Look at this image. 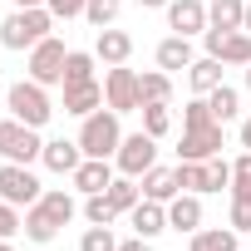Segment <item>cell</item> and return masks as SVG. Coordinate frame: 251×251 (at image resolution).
<instances>
[{"label":"cell","mask_w":251,"mask_h":251,"mask_svg":"<svg viewBox=\"0 0 251 251\" xmlns=\"http://www.w3.org/2000/svg\"><path fill=\"white\" fill-rule=\"evenodd\" d=\"M84 217H89V226H113V202H108V192H94V197H84Z\"/></svg>","instance_id":"30"},{"label":"cell","mask_w":251,"mask_h":251,"mask_svg":"<svg viewBox=\"0 0 251 251\" xmlns=\"http://www.w3.org/2000/svg\"><path fill=\"white\" fill-rule=\"evenodd\" d=\"M79 251H118V241H113V226H89V231L79 236Z\"/></svg>","instance_id":"32"},{"label":"cell","mask_w":251,"mask_h":251,"mask_svg":"<svg viewBox=\"0 0 251 251\" xmlns=\"http://www.w3.org/2000/svg\"><path fill=\"white\" fill-rule=\"evenodd\" d=\"M236 231H251V192H231V222Z\"/></svg>","instance_id":"34"},{"label":"cell","mask_w":251,"mask_h":251,"mask_svg":"<svg viewBox=\"0 0 251 251\" xmlns=\"http://www.w3.org/2000/svg\"><path fill=\"white\" fill-rule=\"evenodd\" d=\"M138 99H143V103H168V99H173V74H168V69L138 74Z\"/></svg>","instance_id":"24"},{"label":"cell","mask_w":251,"mask_h":251,"mask_svg":"<svg viewBox=\"0 0 251 251\" xmlns=\"http://www.w3.org/2000/svg\"><path fill=\"white\" fill-rule=\"evenodd\" d=\"M5 108H10V118L30 123V128H45V123L54 118V103H50L45 84H35V79H20V84H10V89H5Z\"/></svg>","instance_id":"5"},{"label":"cell","mask_w":251,"mask_h":251,"mask_svg":"<svg viewBox=\"0 0 251 251\" xmlns=\"http://www.w3.org/2000/svg\"><path fill=\"white\" fill-rule=\"evenodd\" d=\"M118 143H123V128H118V113L103 103V108H94L89 118H84V128H79V148H84V158H113L118 153Z\"/></svg>","instance_id":"3"},{"label":"cell","mask_w":251,"mask_h":251,"mask_svg":"<svg viewBox=\"0 0 251 251\" xmlns=\"http://www.w3.org/2000/svg\"><path fill=\"white\" fill-rule=\"evenodd\" d=\"M241 30H246V35H251V0H246V20H241Z\"/></svg>","instance_id":"42"},{"label":"cell","mask_w":251,"mask_h":251,"mask_svg":"<svg viewBox=\"0 0 251 251\" xmlns=\"http://www.w3.org/2000/svg\"><path fill=\"white\" fill-rule=\"evenodd\" d=\"M246 89H251V64H246Z\"/></svg>","instance_id":"44"},{"label":"cell","mask_w":251,"mask_h":251,"mask_svg":"<svg viewBox=\"0 0 251 251\" xmlns=\"http://www.w3.org/2000/svg\"><path fill=\"white\" fill-rule=\"evenodd\" d=\"M138 113H143V133H153V138H163L173 128V108L168 103H143Z\"/></svg>","instance_id":"29"},{"label":"cell","mask_w":251,"mask_h":251,"mask_svg":"<svg viewBox=\"0 0 251 251\" xmlns=\"http://www.w3.org/2000/svg\"><path fill=\"white\" fill-rule=\"evenodd\" d=\"M94 108H103V84H99V79H89V84H64V113L89 118Z\"/></svg>","instance_id":"15"},{"label":"cell","mask_w":251,"mask_h":251,"mask_svg":"<svg viewBox=\"0 0 251 251\" xmlns=\"http://www.w3.org/2000/svg\"><path fill=\"white\" fill-rule=\"evenodd\" d=\"M94 54L103 59V64H128V54H133V35H123V30H99V40H94Z\"/></svg>","instance_id":"19"},{"label":"cell","mask_w":251,"mask_h":251,"mask_svg":"<svg viewBox=\"0 0 251 251\" xmlns=\"http://www.w3.org/2000/svg\"><path fill=\"white\" fill-rule=\"evenodd\" d=\"M128 226H133V236H163L168 231V202H153V197H143L133 212H128Z\"/></svg>","instance_id":"13"},{"label":"cell","mask_w":251,"mask_h":251,"mask_svg":"<svg viewBox=\"0 0 251 251\" xmlns=\"http://www.w3.org/2000/svg\"><path fill=\"white\" fill-rule=\"evenodd\" d=\"M50 30H54V15H50L45 5H35V10H10V20L0 25V45H5V50H35Z\"/></svg>","instance_id":"4"},{"label":"cell","mask_w":251,"mask_h":251,"mask_svg":"<svg viewBox=\"0 0 251 251\" xmlns=\"http://www.w3.org/2000/svg\"><path fill=\"white\" fill-rule=\"evenodd\" d=\"M64 59H69L64 40H59V35H45V40L30 50V64H25V69H30V79H35V84H45V89H50V84H64Z\"/></svg>","instance_id":"8"},{"label":"cell","mask_w":251,"mask_h":251,"mask_svg":"<svg viewBox=\"0 0 251 251\" xmlns=\"http://www.w3.org/2000/svg\"><path fill=\"white\" fill-rule=\"evenodd\" d=\"M231 192V163L226 158H207V192Z\"/></svg>","instance_id":"33"},{"label":"cell","mask_w":251,"mask_h":251,"mask_svg":"<svg viewBox=\"0 0 251 251\" xmlns=\"http://www.w3.org/2000/svg\"><path fill=\"white\" fill-rule=\"evenodd\" d=\"M168 226L192 236V231L202 226V197H197V192H177V197L168 202Z\"/></svg>","instance_id":"17"},{"label":"cell","mask_w":251,"mask_h":251,"mask_svg":"<svg viewBox=\"0 0 251 251\" xmlns=\"http://www.w3.org/2000/svg\"><path fill=\"white\" fill-rule=\"evenodd\" d=\"M103 103H108L113 113H138V108H143V99H138V74H133L128 64H108V74H103Z\"/></svg>","instance_id":"9"},{"label":"cell","mask_w":251,"mask_h":251,"mask_svg":"<svg viewBox=\"0 0 251 251\" xmlns=\"http://www.w3.org/2000/svg\"><path fill=\"white\" fill-rule=\"evenodd\" d=\"M202 45H207V54L212 59H222V64H251V35L246 30H231V35H222V30H207L202 35Z\"/></svg>","instance_id":"11"},{"label":"cell","mask_w":251,"mask_h":251,"mask_svg":"<svg viewBox=\"0 0 251 251\" xmlns=\"http://www.w3.org/2000/svg\"><path fill=\"white\" fill-rule=\"evenodd\" d=\"M226 123L212 118V103L207 94H197L187 108H182V148H177V163H207L226 148Z\"/></svg>","instance_id":"1"},{"label":"cell","mask_w":251,"mask_h":251,"mask_svg":"<svg viewBox=\"0 0 251 251\" xmlns=\"http://www.w3.org/2000/svg\"><path fill=\"white\" fill-rule=\"evenodd\" d=\"M118 251H153L148 236H128V241H118Z\"/></svg>","instance_id":"38"},{"label":"cell","mask_w":251,"mask_h":251,"mask_svg":"<svg viewBox=\"0 0 251 251\" xmlns=\"http://www.w3.org/2000/svg\"><path fill=\"white\" fill-rule=\"evenodd\" d=\"M94 64H99V54L69 50V59H64V84H89V79H94Z\"/></svg>","instance_id":"27"},{"label":"cell","mask_w":251,"mask_h":251,"mask_svg":"<svg viewBox=\"0 0 251 251\" xmlns=\"http://www.w3.org/2000/svg\"><path fill=\"white\" fill-rule=\"evenodd\" d=\"M74 197L64 192V187H50V192H40V202L35 207H25V241H35V246H50L69 222H74Z\"/></svg>","instance_id":"2"},{"label":"cell","mask_w":251,"mask_h":251,"mask_svg":"<svg viewBox=\"0 0 251 251\" xmlns=\"http://www.w3.org/2000/svg\"><path fill=\"white\" fill-rule=\"evenodd\" d=\"M0 251H15V246H10V236H0Z\"/></svg>","instance_id":"43"},{"label":"cell","mask_w":251,"mask_h":251,"mask_svg":"<svg viewBox=\"0 0 251 251\" xmlns=\"http://www.w3.org/2000/svg\"><path fill=\"white\" fill-rule=\"evenodd\" d=\"M241 148H251V113L241 118Z\"/></svg>","instance_id":"39"},{"label":"cell","mask_w":251,"mask_h":251,"mask_svg":"<svg viewBox=\"0 0 251 251\" xmlns=\"http://www.w3.org/2000/svg\"><path fill=\"white\" fill-rule=\"evenodd\" d=\"M168 30L173 35H207V0H168Z\"/></svg>","instance_id":"12"},{"label":"cell","mask_w":251,"mask_h":251,"mask_svg":"<svg viewBox=\"0 0 251 251\" xmlns=\"http://www.w3.org/2000/svg\"><path fill=\"white\" fill-rule=\"evenodd\" d=\"M177 187L182 192H207V163H177Z\"/></svg>","instance_id":"31"},{"label":"cell","mask_w":251,"mask_h":251,"mask_svg":"<svg viewBox=\"0 0 251 251\" xmlns=\"http://www.w3.org/2000/svg\"><path fill=\"white\" fill-rule=\"evenodd\" d=\"M241 20H246V0H207V30L231 35L241 30Z\"/></svg>","instance_id":"18"},{"label":"cell","mask_w":251,"mask_h":251,"mask_svg":"<svg viewBox=\"0 0 251 251\" xmlns=\"http://www.w3.org/2000/svg\"><path fill=\"white\" fill-rule=\"evenodd\" d=\"M118 10H123V0H89V5H84V20H89L94 30H108V25L118 20Z\"/></svg>","instance_id":"28"},{"label":"cell","mask_w":251,"mask_h":251,"mask_svg":"<svg viewBox=\"0 0 251 251\" xmlns=\"http://www.w3.org/2000/svg\"><path fill=\"white\" fill-rule=\"evenodd\" d=\"M182 187H177V168H148L143 173V197L153 202H173Z\"/></svg>","instance_id":"22"},{"label":"cell","mask_w":251,"mask_h":251,"mask_svg":"<svg viewBox=\"0 0 251 251\" xmlns=\"http://www.w3.org/2000/svg\"><path fill=\"white\" fill-rule=\"evenodd\" d=\"M231 192H251V148L231 163Z\"/></svg>","instance_id":"35"},{"label":"cell","mask_w":251,"mask_h":251,"mask_svg":"<svg viewBox=\"0 0 251 251\" xmlns=\"http://www.w3.org/2000/svg\"><path fill=\"white\" fill-rule=\"evenodd\" d=\"M236 236H241L236 226H197L187 251H236Z\"/></svg>","instance_id":"21"},{"label":"cell","mask_w":251,"mask_h":251,"mask_svg":"<svg viewBox=\"0 0 251 251\" xmlns=\"http://www.w3.org/2000/svg\"><path fill=\"white\" fill-rule=\"evenodd\" d=\"M15 231H25V217H20V207L0 197V236H15Z\"/></svg>","instance_id":"36"},{"label":"cell","mask_w":251,"mask_h":251,"mask_svg":"<svg viewBox=\"0 0 251 251\" xmlns=\"http://www.w3.org/2000/svg\"><path fill=\"white\" fill-rule=\"evenodd\" d=\"M69 177H74V187H79L84 197H94V192H108V182H113V163H108V158H84Z\"/></svg>","instance_id":"14"},{"label":"cell","mask_w":251,"mask_h":251,"mask_svg":"<svg viewBox=\"0 0 251 251\" xmlns=\"http://www.w3.org/2000/svg\"><path fill=\"white\" fill-rule=\"evenodd\" d=\"M207 103H212V118H217V123H231V118L241 113V94H236L231 84H217V89L207 94Z\"/></svg>","instance_id":"26"},{"label":"cell","mask_w":251,"mask_h":251,"mask_svg":"<svg viewBox=\"0 0 251 251\" xmlns=\"http://www.w3.org/2000/svg\"><path fill=\"white\" fill-rule=\"evenodd\" d=\"M143 10H168V0H138Z\"/></svg>","instance_id":"41"},{"label":"cell","mask_w":251,"mask_h":251,"mask_svg":"<svg viewBox=\"0 0 251 251\" xmlns=\"http://www.w3.org/2000/svg\"><path fill=\"white\" fill-rule=\"evenodd\" d=\"M40 153H45L40 128H30L20 118H0V158L5 163H40Z\"/></svg>","instance_id":"6"},{"label":"cell","mask_w":251,"mask_h":251,"mask_svg":"<svg viewBox=\"0 0 251 251\" xmlns=\"http://www.w3.org/2000/svg\"><path fill=\"white\" fill-rule=\"evenodd\" d=\"M15 10H35V5H45V0H10Z\"/></svg>","instance_id":"40"},{"label":"cell","mask_w":251,"mask_h":251,"mask_svg":"<svg viewBox=\"0 0 251 251\" xmlns=\"http://www.w3.org/2000/svg\"><path fill=\"white\" fill-rule=\"evenodd\" d=\"M108 202H113V212H133L143 202V182L138 177H113L108 182Z\"/></svg>","instance_id":"25"},{"label":"cell","mask_w":251,"mask_h":251,"mask_svg":"<svg viewBox=\"0 0 251 251\" xmlns=\"http://www.w3.org/2000/svg\"><path fill=\"white\" fill-rule=\"evenodd\" d=\"M197 54H192V40L187 35H168L163 45H158V69H168V74H177V69H187Z\"/></svg>","instance_id":"20"},{"label":"cell","mask_w":251,"mask_h":251,"mask_svg":"<svg viewBox=\"0 0 251 251\" xmlns=\"http://www.w3.org/2000/svg\"><path fill=\"white\" fill-rule=\"evenodd\" d=\"M84 5H89V0H45V10L54 20H74V15H84Z\"/></svg>","instance_id":"37"},{"label":"cell","mask_w":251,"mask_h":251,"mask_svg":"<svg viewBox=\"0 0 251 251\" xmlns=\"http://www.w3.org/2000/svg\"><path fill=\"white\" fill-rule=\"evenodd\" d=\"M40 163H45L50 173H74V168L84 163V148H79V138H50L45 153H40Z\"/></svg>","instance_id":"16"},{"label":"cell","mask_w":251,"mask_h":251,"mask_svg":"<svg viewBox=\"0 0 251 251\" xmlns=\"http://www.w3.org/2000/svg\"><path fill=\"white\" fill-rule=\"evenodd\" d=\"M187 84H192V94H212V89L222 84V59H212V54L192 59V64H187Z\"/></svg>","instance_id":"23"},{"label":"cell","mask_w":251,"mask_h":251,"mask_svg":"<svg viewBox=\"0 0 251 251\" xmlns=\"http://www.w3.org/2000/svg\"><path fill=\"white\" fill-rule=\"evenodd\" d=\"M113 168L123 173V177H143L148 168H158V138L153 133H128V138H123L118 143V153H113Z\"/></svg>","instance_id":"7"},{"label":"cell","mask_w":251,"mask_h":251,"mask_svg":"<svg viewBox=\"0 0 251 251\" xmlns=\"http://www.w3.org/2000/svg\"><path fill=\"white\" fill-rule=\"evenodd\" d=\"M40 177L30 173V163H0V197L10 207H35L40 202Z\"/></svg>","instance_id":"10"}]
</instances>
